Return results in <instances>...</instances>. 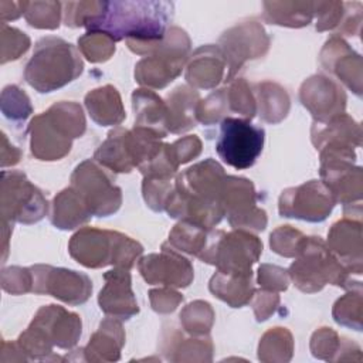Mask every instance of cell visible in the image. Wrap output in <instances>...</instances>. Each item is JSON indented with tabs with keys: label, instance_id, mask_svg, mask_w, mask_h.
<instances>
[{
	"label": "cell",
	"instance_id": "cell-10",
	"mask_svg": "<svg viewBox=\"0 0 363 363\" xmlns=\"http://www.w3.org/2000/svg\"><path fill=\"white\" fill-rule=\"evenodd\" d=\"M1 213L4 221L37 223L47 213V200L24 173L4 170L1 173Z\"/></svg>",
	"mask_w": 363,
	"mask_h": 363
},
{
	"label": "cell",
	"instance_id": "cell-43",
	"mask_svg": "<svg viewBox=\"0 0 363 363\" xmlns=\"http://www.w3.org/2000/svg\"><path fill=\"white\" fill-rule=\"evenodd\" d=\"M170 150H172V155H173L176 163L180 166L200 155L201 142L194 135L186 136V138L176 140L173 145H170Z\"/></svg>",
	"mask_w": 363,
	"mask_h": 363
},
{
	"label": "cell",
	"instance_id": "cell-35",
	"mask_svg": "<svg viewBox=\"0 0 363 363\" xmlns=\"http://www.w3.org/2000/svg\"><path fill=\"white\" fill-rule=\"evenodd\" d=\"M333 318L339 325L362 329V288L350 291L343 298L337 299L333 306Z\"/></svg>",
	"mask_w": 363,
	"mask_h": 363
},
{
	"label": "cell",
	"instance_id": "cell-38",
	"mask_svg": "<svg viewBox=\"0 0 363 363\" xmlns=\"http://www.w3.org/2000/svg\"><path fill=\"white\" fill-rule=\"evenodd\" d=\"M272 349L275 350L272 354V360H289V357L285 356V352L292 354V336L285 328L269 329L262 336L258 347L259 359L262 360L264 356Z\"/></svg>",
	"mask_w": 363,
	"mask_h": 363
},
{
	"label": "cell",
	"instance_id": "cell-4",
	"mask_svg": "<svg viewBox=\"0 0 363 363\" xmlns=\"http://www.w3.org/2000/svg\"><path fill=\"white\" fill-rule=\"evenodd\" d=\"M82 69L84 62L71 43L58 37H44L34 47L24 69V79L44 94L69 84L82 74Z\"/></svg>",
	"mask_w": 363,
	"mask_h": 363
},
{
	"label": "cell",
	"instance_id": "cell-18",
	"mask_svg": "<svg viewBox=\"0 0 363 363\" xmlns=\"http://www.w3.org/2000/svg\"><path fill=\"white\" fill-rule=\"evenodd\" d=\"M302 105L311 111L316 122H326L345 113L346 95L330 78L313 75L308 78L299 92Z\"/></svg>",
	"mask_w": 363,
	"mask_h": 363
},
{
	"label": "cell",
	"instance_id": "cell-48",
	"mask_svg": "<svg viewBox=\"0 0 363 363\" xmlns=\"http://www.w3.org/2000/svg\"><path fill=\"white\" fill-rule=\"evenodd\" d=\"M254 311L257 315V320H265L272 312L274 308L278 305V295L277 294H271L267 291H254Z\"/></svg>",
	"mask_w": 363,
	"mask_h": 363
},
{
	"label": "cell",
	"instance_id": "cell-25",
	"mask_svg": "<svg viewBox=\"0 0 363 363\" xmlns=\"http://www.w3.org/2000/svg\"><path fill=\"white\" fill-rule=\"evenodd\" d=\"M210 291L231 308H241L254 295L252 272L217 271L210 281Z\"/></svg>",
	"mask_w": 363,
	"mask_h": 363
},
{
	"label": "cell",
	"instance_id": "cell-11",
	"mask_svg": "<svg viewBox=\"0 0 363 363\" xmlns=\"http://www.w3.org/2000/svg\"><path fill=\"white\" fill-rule=\"evenodd\" d=\"M261 252L262 242L251 233L218 230L204 262L216 265L221 272H252L251 265L258 261Z\"/></svg>",
	"mask_w": 363,
	"mask_h": 363
},
{
	"label": "cell",
	"instance_id": "cell-23",
	"mask_svg": "<svg viewBox=\"0 0 363 363\" xmlns=\"http://www.w3.org/2000/svg\"><path fill=\"white\" fill-rule=\"evenodd\" d=\"M225 65V58L220 47H200L191 55L186 71V79L189 84L199 88H213L221 81Z\"/></svg>",
	"mask_w": 363,
	"mask_h": 363
},
{
	"label": "cell",
	"instance_id": "cell-39",
	"mask_svg": "<svg viewBox=\"0 0 363 363\" xmlns=\"http://www.w3.org/2000/svg\"><path fill=\"white\" fill-rule=\"evenodd\" d=\"M305 235L291 228V225H282L271 234V248L284 257H296Z\"/></svg>",
	"mask_w": 363,
	"mask_h": 363
},
{
	"label": "cell",
	"instance_id": "cell-8",
	"mask_svg": "<svg viewBox=\"0 0 363 363\" xmlns=\"http://www.w3.org/2000/svg\"><path fill=\"white\" fill-rule=\"evenodd\" d=\"M294 284L303 292L320 291L326 284L347 288L346 268L330 252L320 237H305L296 261L288 269Z\"/></svg>",
	"mask_w": 363,
	"mask_h": 363
},
{
	"label": "cell",
	"instance_id": "cell-26",
	"mask_svg": "<svg viewBox=\"0 0 363 363\" xmlns=\"http://www.w3.org/2000/svg\"><path fill=\"white\" fill-rule=\"evenodd\" d=\"M136 126L155 130L162 138L167 133V108L166 104L153 91L135 89L132 94Z\"/></svg>",
	"mask_w": 363,
	"mask_h": 363
},
{
	"label": "cell",
	"instance_id": "cell-13",
	"mask_svg": "<svg viewBox=\"0 0 363 363\" xmlns=\"http://www.w3.org/2000/svg\"><path fill=\"white\" fill-rule=\"evenodd\" d=\"M31 272V292L51 295L65 303L79 305L84 303L91 292V279L81 272L54 268L50 265H34Z\"/></svg>",
	"mask_w": 363,
	"mask_h": 363
},
{
	"label": "cell",
	"instance_id": "cell-2",
	"mask_svg": "<svg viewBox=\"0 0 363 363\" xmlns=\"http://www.w3.org/2000/svg\"><path fill=\"white\" fill-rule=\"evenodd\" d=\"M173 9L170 1H104L102 11L85 27L88 33H104L113 41L125 38L128 47L147 45L164 38Z\"/></svg>",
	"mask_w": 363,
	"mask_h": 363
},
{
	"label": "cell",
	"instance_id": "cell-15",
	"mask_svg": "<svg viewBox=\"0 0 363 363\" xmlns=\"http://www.w3.org/2000/svg\"><path fill=\"white\" fill-rule=\"evenodd\" d=\"M223 207L230 224L240 230L261 231L267 225V216L258 208L254 184L248 179L225 176L223 187Z\"/></svg>",
	"mask_w": 363,
	"mask_h": 363
},
{
	"label": "cell",
	"instance_id": "cell-7",
	"mask_svg": "<svg viewBox=\"0 0 363 363\" xmlns=\"http://www.w3.org/2000/svg\"><path fill=\"white\" fill-rule=\"evenodd\" d=\"M81 336V318L67 309L48 305L43 306L33 319L28 329L18 337L20 345L33 359L45 357L52 345L69 349Z\"/></svg>",
	"mask_w": 363,
	"mask_h": 363
},
{
	"label": "cell",
	"instance_id": "cell-40",
	"mask_svg": "<svg viewBox=\"0 0 363 363\" xmlns=\"http://www.w3.org/2000/svg\"><path fill=\"white\" fill-rule=\"evenodd\" d=\"M315 14H318L316 30H332L342 24L345 13H346V3L339 1H318L313 3Z\"/></svg>",
	"mask_w": 363,
	"mask_h": 363
},
{
	"label": "cell",
	"instance_id": "cell-22",
	"mask_svg": "<svg viewBox=\"0 0 363 363\" xmlns=\"http://www.w3.org/2000/svg\"><path fill=\"white\" fill-rule=\"evenodd\" d=\"M328 248L347 272L362 274V224L343 218L335 223L328 234Z\"/></svg>",
	"mask_w": 363,
	"mask_h": 363
},
{
	"label": "cell",
	"instance_id": "cell-42",
	"mask_svg": "<svg viewBox=\"0 0 363 363\" xmlns=\"http://www.w3.org/2000/svg\"><path fill=\"white\" fill-rule=\"evenodd\" d=\"M3 95L10 98V102H11L10 108L3 109L4 116H7L10 119L24 121L31 113V105H30L28 96L16 85L6 86L3 89Z\"/></svg>",
	"mask_w": 363,
	"mask_h": 363
},
{
	"label": "cell",
	"instance_id": "cell-37",
	"mask_svg": "<svg viewBox=\"0 0 363 363\" xmlns=\"http://www.w3.org/2000/svg\"><path fill=\"white\" fill-rule=\"evenodd\" d=\"M78 45L91 62L106 61L115 52V41L104 33H86L78 38Z\"/></svg>",
	"mask_w": 363,
	"mask_h": 363
},
{
	"label": "cell",
	"instance_id": "cell-5",
	"mask_svg": "<svg viewBox=\"0 0 363 363\" xmlns=\"http://www.w3.org/2000/svg\"><path fill=\"white\" fill-rule=\"evenodd\" d=\"M68 251L74 259L88 268L115 265L129 269L143 247L118 231L85 227L71 237Z\"/></svg>",
	"mask_w": 363,
	"mask_h": 363
},
{
	"label": "cell",
	"instance_id": "cell-29",
	"mask_svg": "<svg viewBox=\"0 0 363 363\" xmlns=\"http://www.w3.org/2000/svg\"><path fill=\"white\" fill-rule=\"evenodd\" d=\"M125 343V335L115 318L101 322L98 332L94 333L89 343L84 349L86 360H118L121 347Z\"/></svg>",
	"mask_w": 363,
	"mask_h": 363
},
{
	"label": "cell",
	"instance_id": "cell-6",
	"mask_svg": "<svg viewBox=\"0 0 363 363\" xmlns=\"http://www.w3.org/2000/svg\"><path fill=\"white\" fill-rule=\"evenodd\" d=\"M189 50L190 40L187 34L177 27L169 28L162 41L139 47L133 51L146 55L136 65V81L140 85L164 88L182 72Z\"/></svg>",
	"mask_w": 363,
	"mask_h": 363
},
{
	"label": "cell",
	"instance_id": "cell-19",
	"mask_svg": "<svg viewBox=\"0 0 363 363\" xmlns=\"http://www.w3.org/2000/svg\"><path fill=\"white\" fill-rule=\"evenodd\" d=\"M353 162L340 156L320 157V176L336 203L352 204L362 199V169Z\"/></svg>",
	"mask_w": 363,
	"mask_h": 363
},
{
	"label": "cell",
	"instance_id": "cell-28",
	"mask_svg": "<svg viewBox=\"0 0 363 363\" xmlns=\"http://www.w3.org/2000/svg\"><path fill=\"white\" fill-rule=\"evenodd\" d=\"M91 217V210L74 187H68L55 196L51 214V221L55 227L61 230H71L86 223Z\"/></svg>",
	"mask_w": 363,
	"mask_h": 363
},
{
	"label": "cell",
	"instance_id": "cell-45",
	"mask_svg": "<svg viewBox=\"0 0 363 363\" xmlns=\"http://www.w3.org/2000/svg\"><path fill=\"white\" fill-rule=\"evenodd\" d=\"M11 282V286L7 289V292L11 294H24L31 291V272L30 268H20V267H11L7 269H3V282Z\"/></svg>",
	"mask_w": 363,
	"mask_h": 363
},
{
	"label": "cell",
	"instance_id": "cell-24",
	"mask_svg": "<svg viewBox=\"0 0 363 363\" xmlns=\"http://www.w3.org/2000/svg\"><path fill=\"white\" fill-rule=\"evenodd\" d=\"M199 102L197 91L186 85L174 88L164 102L167 108V132L182 133L196 126Z\"/></svg>",
	"mask_w": 363,
	"mask_h": 363
},
{
	"label": "cell",
	"instance_id": "cell-9",
	"mask_svg": "<svg viewBox=\"0 0 363 363\" xmlns=\"http://www.w3.org/2000/svg\"><path fill=\"white\" fill-rule=\"evenodd\" d=\"M265 130L248 119L225 116L220 123L216 150L228 166L244 170L251 167L262 152Z\"/></svg>",
	"mask_w": 363,
	"mask_h": 363
},
{
	"label": "cell",
	"instance_id": "cell-21",
	"mask_svg": "<svg viewBox=\"0 0 363 363\" xmlns=\"http://www.w3.org/2000/svg\"><path fill=\"white\" fill-rule=\"evenodd\" d=\"M320 62L326 71L335 74L356 95L362 94V60L346 41L337 35H332L322 52Z\"/></svg>",
	"mask_w": 363,
	"mask_h": 363
},
{
	"label": "cell",
	"instance_id": "cell-3",
	"mask_svg": "<svg viewBox=\"0 0 363 363\" xmlns=\"http://www.w3.org/2000/svg\"><path fill=\"white\" fill-rule=\"evenodd\" d=\"M31 153L40 160H58L71 150L72 139L85 132L82 109L75 102L54 104L30 123Z\"/></svg>",
	"mask_w": 363,
	"mask_h": 363
},
{
	"label": "cell",
	"instance_id": "cell-31",
	"mask_svg": "<svg viewBox=\"0 0 363 363\" xmlns=\"http://www.w3.org/2000/svg\"><path fill=\"white\" fill-rule=\"evenodd\" d=\"M262 6L267 21L288 27L308 26L315 14L312 1H267Z\"/></svg>",
	"mask_w": 363,
	"mask_h": 363
},
{
	"label": "cell",
	"instance_id": "cell-34",
	"mask_svg": "<svg viewBox=\"0 0 363 363\" xmlns=\"http://www.w3.org/2000/svg\"><path fill=\"white\" fill-rule=\"evenodd\" d=\"M61 3L58 1H34L23 3V14L30 26L37 28H57L60 26Z\"/></svg>",
	"mask_w": 363,
	"mask_h": 363
},
{
	"label": "cell",
	"instance_id": "cell-33",
	"mask_svg": "<svg viewBox=\"0 0 363 363\" xmlns=\"http://www.w3.org/2000/svg\"><path fill=\"white\" fill-rule=\"evenodd\" d=\"M259 116L271 123H277L284 119L289 109V98L284 88L278 84L262 82L257 85Z\"/></svg>",
	"mask_w": 363,
	"mask_h": 363
},
{
	"label": "cell",
	"instance_id": "cell-41",
	"mask_svg": "<svg viewBox=\"0 0 363 363\" xmlns=\"http://www.w3.org/2000/svg\"><path fill=\"white\" fill-rule=\"evenodd\" d=\"M172 179H152L145 177L142 190L143 197L147 206L155 211H162L164 208L167 196L172 191L173 184H170Z\"/></svg>",
	"mask_w": 363,
	"mask_h": 363
},
{
	"label": "cell",
	"instance_id": "cell-44",
	"mask_svg": "<svg viewBox=\"0 0 363 363\" xmlns=\"http://www.w3.org/2000/svg\"><path fill=\"white\" fill-rule=\"evenodd\" d=\"M258 282L265 288L282 291L288 288V274L275 265H261L258 269Z\"/></svg>",
	"mask_w": 363,
	"mask_h": 363
},
{
	"label": "cell",
	"instance_id": "cell-1",
	"mask_svg": "<svg viewBox=\"0 0 363 363\" xmlns=\"http://www.w3.org/2000/svg\"><path fill=\"white\" fill-rule=\"evenodd\" d=\"M224 169L216 160L206 159L176 177L164 210L170 217L213 228L224 216Z\"/></svg>",
	"mask_w": 363,
	"mask_h": 363
},
{
	"label": "cell",
	"instance_id": "cell-46",
	"mask_svg": "<svg viewBox=\"0 0 363 363\" xmlns=\"http://www.w3.org/2000/svg\"><path fill=\"white\" fill-rule=\"evenodd\" d=\"M337 343H339L337 335L329 328H322L320 330H316L312 336V342H311L312 353L315 357L323 359L325 353H329V352L333 353L336 350Z\"/></svg>",
	"mask_w": 363,
	"mask_h": 363
},
{
	"label": "cell",
	"instance_id": "cell-30",
	"mask_svg": "<svg viewBox=\"0 0 363 363\" xmlns=\"http://www.w3.org/2000/svg\"><path fill=\"white\" fill-rule=\"evenodd\" d=\"M126 130L128 129L123 128H116L111 130L106 140L98 147L94 155L98 163L116 173H129L135 167L126 145Z\"/></svg>",
	"mask_w": 363,
	"mask_h": 363
},
{
	"label": "cell",
	"instance_id": "cell-36",
	"mask_svg": "<svg viewBox=\"0 0 363 363\" xmlns=\"http://www.w3.org/2000/svg\"><path fill=\"white\" fill-rule=\"evenodd\" d=\"M213 318L214 313L213 309L210 308V303L203 301L189 303L180 313V320L186 330L196 335L208 333L213 325Z\"/></svg>",
	"mask_w": 363,
	"mask_h": 363
},
{
	"label": "cell",
	"instance_id": "cell-27",
	"mask_svg": "<svg viewBox=\"0 0 363 363\" xmlns=\"http://www.w3.org/2000/svg\"><path fill=\"white\" fill-rule=\"evenodd\" d=\"M85 106L91 118L101 126L119 125L126 118L121 95L116 88L111 85H105L86 94Z\"/></svg>",
	"mask_w": 363,
	"mask_h": 363
},
{
	"label": "cell",
	"instance_id": "cell-20",
	"mask_svg": "<svg viewBox=\"0 0 363 363\" xmlns=\"http://www.w3.org/2000/svg\"><path fill=\"white\" fill-rule=\"evenodd\" d=\"M105 285L99 292L98 303L106 315L126 320L139 312L138 302L130 288L129 269L116 267L104 274Z\"/></svg>",
	"mask_w": 363,
	"mask_h": 363
},
{
	"label": "cell",
	"instance_id": "cell-14",
	"mask_svg": "<svg viewBox=\"0 0 363 363\" xmlns=\"http://www.w3.org/2000/svg\"><path fill=\"white\" fill-rule=\"evenodd\" d=\"M335 204V197L325 183L311 180L282 191L279 197V214L282 217L319 223L330 214Z\"/></svg>",
	"mask_w": 363,
	"mask_h": 363
},
{
	"label": "cell",
	"instance_id": "cell-17",
	"mask_svg": "<svg viewBox=\"0 0 363 363\" xmlns=\"http://www.w3.org/2000/svg\"><path fill=\"white\" fill-rule=\"evenodd\" d=\"M138 268L147 284L184 288L193 281V267L187 258L169 242L162 245L160 254H150L139 259Z\"/></svg>",
	"mask_w": 363,
	"mask_h": 363
},
{
	"label": "cell",
	"instance_id": "cell-16",
	"mask_svg": "<svg viewBox=\"0 0 363 363\" xmlns=\"http://www.w3.org/2000/svg\"><path fill=\"white\" fill-rule=\"evenodd\" d=\"M220 44L228 68L227 79L230 81L245 60L258 58L267 52L269 40L264 28L257 21L250 20L225 31L220 38Z\"/></svg>",
	"mask_w": 363,
	"mask_h": 363
},
{
	"label": "cell",
	"instance_id": "cell-47",
	"mask_svg": "<svg viewBox=\"0 0 363 363\" xmlns=\"http://www.w3.org/2000/svg\"><path fill=\"white\" fill-rule=\"evenodd\" d=\"M150 301H152V308L156 312L167 313L176 309L180 301H183V296L179 292H174L172 289H153L150 291Z\"/></svg>",
	"mask_w": 363,
	"mask_h": 363
},
{
	"label": "cell",
	"instance_id": "cell-12",
	"mask_svg": "<svg viewBox=\"0 0 363 363\" xmlns=\"http://www.w3.org/2000/svg\"><path fill=\"white\" fill-rule=\"evenodd\" d=\"M71 187L82 196L92 216L106 217L121 207V189L112 183L104 169L91 160H85L75 167L71 176Z\"/></svg>",
	"mask_w": 363,
	"mask_h": 363
},
{
	"label": "cell",
	"instance_id": "cell-32",
	"mask_svg": "<svg viewBox=\"0 0 363 363\" xmlns=\"http://www.w3.org/2000/svg\"><path fill=\"white\" fill-rule=\"evenodd\" d=\"M211 234L213 228H206L196 223L182 220L170 231L167 242L177 251L201 258L210 244Z\"/></svg>",
	"mask_w": 363,
	"mask_h": 363
}]
</instances>
